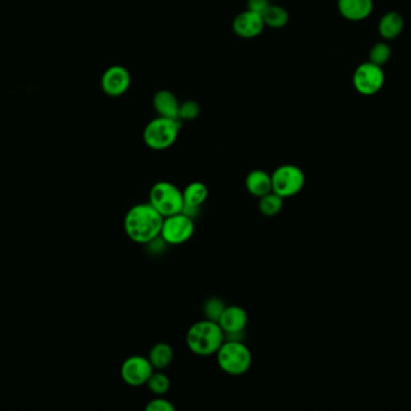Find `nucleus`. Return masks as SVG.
Listing matches in <instances>:
<instances>
[{
    "instance_id": "f257e3e1",
    "label": "nucleus",
    "mask_w": 411,
    "mask_h": 411,
    "mask_svg": "<svg viewBox=\"0 0 411 411\" xmlns=\"http://www.w3.org/2000/svg\"><path fill=\"white\" fill-rule=\"evenodd\" d=\"M164 217L150 206L141 203L131 206L124 217V232L131 242L147 245L161 232Z\"/></svg>"
},
{
    "instance_id": "f03ea898",
    "label": "nucleus",
    "mask_w": 411,
    "mask_h": 411,
    "mask_svg": "<svg viewBox=\"0 0 411 411\" xmlns=\"http://www.w3.org/2000/svg\"><path fill=\"white\" fill-rule=\"evenodd\" d=\"M225 340V334L218 322L201 320L190 326L186 332V346L200 357L213 356Z\"/></svg>"
},
{
    "instance_id": "7ed1b4c3",
    "label": "nucleus",
    "mask_w": 411,
    "mask_h": 411,
    "mask_svg": "<svg viewBox=\"0 0 411 411\" xmlns=\"http://www.w3.org/2000/svg\"><path fill=\"white\" fill-rule=\"evenodd\" d=\"M218 366L231 376L244 375L252 367L253 356L243 342L224 340L217 353Z\"/></svg>"
},
{
    "instance_id": "20e7f679",
    "label": "nucleus",
    "mask_w": 411,
    "mask_h": 411,
    "mask_svg": "<svg viewBox=\"0 0 411 411\" xmlns=\"http://www.w3.org/2000/svg\"><path fill=\"white\" fill-rule=\"evenodd\" d=\"M181 128L182 124L180 119L159 116L158 119L150 121V124L146 126L143 131V142L152 150L163 151L176 142Z\"/></svg>"
},
{
    "instance_id": "39448f33",
    "label": "nucleus",
    "mask_w": 411,
    "mask_h": 411,
    "mask_svg": "<svg viewBox=\"0 0 411 411\" xmlns=\"http://www.w3.org/2000/svg\"><path fill=\"white\" fill-rule=\"evenodd\" d=\"M148 203L163 216L164 219L182 212L184 206L181 190L168 181L154 183L150 188Z\"/></svg>"
},
{
    "instance_id": "423d86ee",
    "label": "nucleus",
    "mask_w": 411,
    "mask_h": 411,
    "mask_svg": "<svg viewBox=\"0 0 411 411\" xmlns=\"http://www.w3.org/2000/svg\"><path fill=\"white\" fill-rule=\"evenodd\" d=\"M272 191L281 198L296 196L306 185V175L297 165H283L271 174Z\"/></svg>"
},
{
    "instance_id": "0eeeda50",
    "label": "nucleus",
    "mask_w": 411,
    "mask_h": 411,
    "mask_svg": "<svg viewBox=\"0 0 411 411\" xmlns=\"http://www.w3.org/2000/svg\"><path fill=\"white\" fill-rule=\"evenodd\" d=\"M194 233V219L183 212H178L164 219L160 237L168 245H182L190 240Z\"/></svg>"
},
{
    "instance_id": "6e6552de",
    "label": "nucleus",
    "mask_w": 411,
    "mask_h": 411,
    "mask_svg": "<svg viewBox=\"0 0 411 411\" xmlns=\"http://www.w3.org/2000/svg\"><path fill=\"white\" fill-rule=\"evenodd\" d=\"M353 80L355 90L358 93L363 96H373L384 86L385 74L380 65L366 62L357 67Z\"/></svg>"
},
{
    "instance_id": "1a4fd4ad",
    "label": "nucleus",
    "mask_w": 411,
    "mask_h": 411,
    "mask_svg": "<svg viewBox=\"0 0 411 411\" xmlns=\"http://www.w3.org/2000/svg\"><path fill=\"white\" fill-rule=\"evenodd\" d=\"M154 370L155 369L148 357L134 355L128 357L127 360L123 362L121 376L125 384L132 387H139L147 384Z\"/></svg>"
},
{
    "instance_id": "9d476101",
    "label": "nucleus",
    "mask_w": 411,
    "mask_h": 411,
    "mask_svg": "<svg viewBox=\"0 0 411 411\" xmlns=\"http://www.w3.org/2000/svg\"><path fill=\"white\" fill-rule=\"evenodd\" d=\"M218 324L225 334V340L243 342L244 329L248 325V314L240 305H226Z\"/></svg>"
},
{
    "instance_id": "9b49d317",
    "label": "nucleus",
    "mask_w": 411,
    "mask_h": 411,
    "mask_svg": "<svg viewBox=\"0 0 411 411\" xmlns=\"http://www.w3.org/2000/svg\"><path fill=\"white\" fill-rule=\"evenodd\" d=\"M130 74L122 65H113L106 69L101 78L103 91L111 97H119L124 94L130 87Z\"/></svg>"
},
{
    "instance_id": "f8f14e48",
    "label": "nucleus",
    "mask_w": 411,
    "mask_h": 411,
    "mask_svg": "<svg viewBox=\"0 0 411 411\" xmlns=\"http://www.w3.org/2000/svg\"><path fill=\"white\" fill-rule=\"evenodd\" d=\"M263 26H265V22L262 19L261 15L255 14L248 10L245 12L238 15L234 19L232 28H234V32L238 37L252 39V37H256L261 34Z\"/></svg>"
},
{
    "instance_id": "ddd939ff",
    "label": "nucleus",
    "mask_w": 411,
    "mask_h": 411,
    "mask_svg": "<svg viewBox=\"0 0 411 411\" xmlns=\"http://www.w3.org/2000/svg\"><path fill=\"white\" fill-rule=\"evenodd\" d=\"M338 10L344 19L358 22L373 11V0H338Z\"/></svg>"
},
{
    "instance_id": "4468645a",
    "label": "nucleus",
    "mask_w": 411,
    "mask_h": 411,
    "mask_svg": "<svg viewBox=\"0 0 411 411\" xmlns=\"http://www.w3.org/2000/svg\"><path fill=\"white\" fill-rule=\"evenodd\" d=\"M244 185L247 191L256 198H261L267 193L272 192L271 175L265 170H252L244 180Z\"/></svg>"
},
{
    "instance_id": "2eb2a0df",
    "label": "nucleus",
    "mask_w": 411,
    "mask_h": 411,
    "mask_svg": "<svg viewBox=\"0 0 411 411\" xmlns=\"http://www.w3.org/2000/svg\"><path fill=\"white\" fill-rule=\"evenodd\" d=\"M153 106L159 116L168 117V119H178L180 114V101H177L176 96L170 91H159L153 98Z\"/></svg>"
},
{
    "instance_id": "dca6fc26",
    "label": "nucleus",
    "mask_w": 411,
    "mask_h": 411,
    "mask_svg": "<svg viewBox=\"0 0 411 411\" xmlns=\"http://www.w3.org/2000/svg\"><path fill=\"white\" fill-rule=\"evenodd\" d=\"M182 193H183V201H184L183 208H190V209H196V210H201V208L208 198L207 186L201 181L190 183L182 191Z\"/></svg>"
},
{
    "instance_id": "f3484780",
    "label": "nucleus",
    "mask_w": 411,
    "mask_h": 411,
    "mask_svg": "<svg viewBox=\"0 0 411 411\" xmlns=\"http://www.w3.org/2000/svg\"><path fill=\"white\" fill-rule=\"evenodd\" d=\"M173 357H175L173 349L168 343L155 344L148 353V360L155 370L166 369L168 367L171 366Z\"/></svg>"
},
{
    "instance_id": "a211bd4d",
    "label": "nucleus",
    "mask_w": 411,
    "mask_h": 411,
    "mask_svg": "<svg viewBox=\"0 0 411 411\" xmlns=\"http://www.w3.org/2000/svg\"><path fill=\"white\" fill-rule=\"evenodd\" d=\"M404 27V19L402 16L391 11L385 14L379 22V34L384 39H396L402 33Z\"/></svg>"
},
{
    "instance_id": "6ab92c4d",
    "label": "nucleus",
    "mask_w": 411,
    "mask_h": 411,
    "mask_svg": "<svg viewBox=\"0 0 411 411\" xmlns=\"http://www.w3.org/2000/svg\"><path fill=\"white\" fill-rule=\"evenodd\" d=\"M259 211L261 212L262 215L267 216V217H273L277 216L284 206V198L278 196L277 193L272 192L267 193L265 196L259 198Z\"/></svg>"
},
{
    "instance_id": "aec40b11",
    "label": "nucleus",
    "mask_w": 411,
    "mask_h": 411,
    "mask_svg": "<svg viewBox=\"0 0 411 411\" xmlns=\"http://www.w3.org/2000/svg\"><path fill=\"white\" fill-rule=\"evenodd\" d=\"M262 19L270 27L281 28L289 21V15L284 8L278 5H270L262 15Z\"/></svg>"
},
{
    "instance_id": "412c9836",
    "label": "nucleus",
    "mask_w": 411,
    "mask_h": 411,
    "mask_svg": "<svg viewBox=\"0 0 411 411\" xmlns=\"http://www.w3.org/2000/svg\"><path fill=\"white\" fill-rule=\"evenodd\" d=\"M146 385L154 396H165L170 391L171 381L168 375L161 373V370H154L153 374L150 375Z\"/></svg>"
},
{
    "instance_id": "4be33fe9",
    "label": "nucleus",
    "mask_w": 411,
    "mask_h": 411,
    "mask_svg": "<svg viewBox=\"0 0 411 411\" xmlns=\"http://www.w3.org/2000/svg\"><path fill=\"white\" fill-rule=\"evenodd\" d=\"M226 308V304L222 299L218 297H209L204 304V315L206 320L214 321L218 322L220 316H222V311Z\"/></svg>"
},
{
    "instance_id": "5701e85b",
    "label": "nucleus",
    "mask_w": 411,
    "mask_h": 411,
    "mask_svg": "<svg viewBox=\"0 0 411 411\" xmlns=\"http://www.w3.org/2000/svg\"><path fill=\"white\" fill-rule=\"evenodd\" d=\"M391 57V50H390V46L385 42H378L375 44L371 49L369 52V62L374 63L376 65H385L387 63Z\"/></svg>"
},
{
    "instance_id": "b1692460",
    "label": "nucleus",
    "mask_w": 411,
    "mask_h": 411,
    "mask_svg": "<svg viewBox=\"0 0 411 411\" xmlns=\"http://www.w3.org/2000/svg\"><path fill=\"white\" fill-rule=\"evenodd\" d=\"M200 115V106L196 101H188L180 106V121H193Z\"/></svg>"
},
{
    "instance_id": "393cba45",
    "label": "nucleus",
    "mask_w": 411,
    "mask_h": 411,
    "mask_svg": "<svg viewBox=\"0 0 411 411\" xmlns=\"http://www.w3.org/2000/svg\"><path fill=\"white\" fill-rule=\"evenodd\" d=\"M146 411H175V405L164 396H155L147 403Z\"/></svg>"
},
{
    "instance_id": "a878e982",
    "label": "nucleus",
    "mask_w": 411,
    "mask_h": 411,
    "mask_svg": "<svg viewBox=\"0 0 411 411\" xmlns=\"http://www.w3.org/2000/svg\"><path fill=\"white\" fill-rule=\"evenodd\" d=\"M268 0H248V10L258 15H263L267 8L270 6Z\"/></svg>"
}]
</instances>
